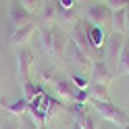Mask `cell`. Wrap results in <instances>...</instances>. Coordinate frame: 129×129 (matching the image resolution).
Instances as JSON below:
<instances>
[{
	"instance_id": "1",
	"label": "cell",
	"mask_w": 129,
	"mask_h": 129,
	"mask_svg": "<svg viewBox=\"0 0 129 129\" xmlns=\"http://www.w3.org/2000/svg\"><path fill=\"white\" fill-rule=\"evenodd\" d=\"M40 34V46L46 54V58H50L54 62H60L67 52V36L58 25H42L38 29Z\"/></svg>"
},
{
	"instance_id": "2",
	"label": "cell",
	"mask_w": 129,
	"mask_h": 129,
	"mask_svg": "<svg viewBox=\"0 0 129 129\" xmlns=\"http://www.w3.org/2000/svg\"><path fill=\"white\" fill-rule=\"evenodd\" d=\"M64 56H67V62L73 67L75 73H81V75H90V69H92V64H94V56L92 54H87L83 52L79 46H75L73 42H67V52H64Z\"/></svg>"
},
{
	"instance_id": "3",
	"label": "cell",
	"mask_w": 129,
	"mask_h": 129,
	"mask_svg": "<svg viewBox=\"0 0 129 129\" xmlns=\"http://www.w3.org/2000/svg\"><path fill=\"white\" fill-rule=\"evenodd\" d=\"M127 42V38L123 34H115V31H110V34L106 36V40H104V62L108 64V67L117 73V67H119V56L121 52H123V46Z\"/></svg>"
},
{
	"instance_id": "4",
	"label": "cell",
	"mask_w": 129,
	"mask_h": 129,
	"mask_svg": "<svg viewBox=\"0 0 129 129\" xmlns=\"http://www.w3.org/2000/svg\"><path fill=\"white\" fill-rule=\"evenodd\" d=\"M85 21L90 25H96L100 29H110V21H112V11L108 9L104 2H90L85 4Z\"/></svg>"
},
{
	"instance_id": "5",
	"label": "cell",
	"mask_w": 129,
	"mask_h": 129,
	"mask_svg": "<svg viewBox=\"0 0 129 129\" xmlns=\"http://www.w3.org/2000/svg\"><path fill=\"white\" fill-rule=\"evenodd\" d=\"M90 104L94 106L96 115H98L100 119L108 121V123L117 125V127H125L129 123V117L125 115L123 110H121L119 106H115L112 102H98V100H90Z\"/></svg>"
},
{
	"instance_id": "6",
	"label": "cell",
	"mask_w": 129,
	"mask_h": 129,
	"mask_svg": "<svg viewBox=\"0 0 129 129\" xmlns=\"http://www.w3.org/2000/svg\"><path fill=\"white\" fill-rule=\"evenodd\" d=\"M31 71H34V52L29 46H21L17 52V75L21 83L31 81Z\"/></svg>"
},
{
	"instance_id": "7",
	"label": "cell",
	"mask_w": 129,
	"mask_h": 129,
	"mask_svg": "<svg viewBox=\"0 0 129 129\" xmlns=\"http://www.w3.org/2000/svg\"><path fill=\"white\" fill-rule=\"evenodd\" d=\"M71 42H73L75 46H79L83 52H87V54H92L94 56V48H92V44H90V38H87V29H85V21L83 19H79L73 27H71Z\"/></svg>"
},
{
	"instance_id": "8",
	"label": "cell",
	"mask_w": 129,
	"mask_h": 129,
	"mask_svg": "<svg viewBox=\"0 0 129 129\" xmlns=\"http://www.w3.org/2000/svg\"><path fill=\"white\" fill-rule=\"evenodd\" d=\"M87 77H90V81H92V83L110 85L112 77H115V71H112L104 60H98V58H96L94 64H92V69H90V75H87Z\"/></svg>"
},
{
	"instance_id": "9",
	"label": "cell",
	"mask_w": 129,
	"mask_h": 129,
	"mask_svg": "<svg viewBox=\"0 0 129 129\" xmlns=\"http://www.w3.org/2000/svg\"><path fill=\"white\" fill-rule=\"evenodd\" d=\"M9 19L13 23V29H19V27H25L29 23H34V15H29L19 2H13L11 11H9Z\"/></svg>"
},
{
	"instance_id": "10",
	"label": "cell",
	"mask_w": 129,
	"mask_h": 129,
	"mask_svg": "<svg viewBox=\"0 0 129 129\" xmlns=\"http://www.w3.org/2000/svg\"><path fill=\"white\" fill-rule=\"evenodd\" d=\"M56 21H58V2L46 0L42 11H40V23L42 25H56Z\"/></svg>"
},
{
	"instance_id": "11",
	"label": "cell",
	"mask_w": 129,
	"mask_h": 129,
	"mask_svg": "<svg viewBox=\"0 0 129 129\" xmlns=\"http://www.w3.org/2000/svg\"><path fill=\"white\" fill-rule=\"evenodd\" d=\"M36 29H38L36 23H29V25H25V27L13 29V34H11V46H19V48L25 46L31 40V36L36 34Z\"/></svg>"
},
{
	"instance_id": "12",
	"label": "cell",
	"mask_w": 129,
	"mask_h": 129,
	"mask_svg": "<svg viewBox=\"0 0 129 129\" xmlns=\"http://www.w3.org/2000/svg\"><path fill=\"white\" fill-rule=\"evenodd\" d=\"M2 106H4V110L9 112V115H13V117H23V115H27V110H29V102L21 96V98L4 100Z\"/></svg>"
},
{
	"instance_id": "13",
	"label": "cell",
	"mask_w": 129,
	"mask_h": 129,
	"mask_svg": "<svg viewBox=\"0 0 129 129\" xmlns=\"http://www.w3.org/2000/svg\"><path fill=\"white\" fill-rule=\"evenodd\" d=\"M87 98L90 100H98V102H110V90L108 85L102 83H92L87 85Z\"/></svg>"
},
{
	"instance_id": "14",
	"label": "cell",
	"mask_w": 129,
	"mask_h": 129,
	"mask_svg": "<svg viewBox=\"0 0 129 129\" xmlns=\"http://www.w3.org/2000/svg\"><path fill=\"white\" fill-rule=\"evenodd\" d=\"M85 29H87V38H90V44L94 50H100V48L104 46V40H106V36H104V29L96 27V25H90V23L85 21Z\"/></svg>"
},
{
	"instance_id": "15",
	"label": "cell",
	"mask_w": 129,
	"mask_h": 129,
	"mask_svg": "<svg viewBox=\"0 0 129 129\" xmlns=\"http://www.w3.org/2000/svg\"><path fill=\"white\" fill-rule=\"evenodd\" d=\"M27 115H29V123L34 125L36 129H44L46 127V115H44V110H40L36 106V104H29Z\"/></svg>"
},
{
	"instance_id": "16",
	"label": "cell",
	"mask_w": 129,
	"mask_h": 129,
	"mask_svg": "<svg viewBox=\"0 0 129 129\" xmlns=\"http://www.w3.org/2000/svg\"><path fill=\"white\" fill-rule=\"evenodd\" d=\"M110 29L115 31V34H123V36H125V9H121V11H115V13H112ZM125 38H127V36H125Z\"/></svg>"
},
{
	"instance_id": "17",
	"label": "cell",
	"mask_w": 129,
	"mask_h": 129,
	"mask_svg": "<svg viewBox=\"0 0 129 129\" xmlns=\"http://www.w3.org/2000/svg\"><path fill=\"white\" fill-rule=\"evenodd\" d=\"M58 21L62 25H67V27H73L79 21V17H77L75 9H58Z\"/></svg>"
},
{
	"instance_id": "18",
	"label": "cell",
	"mask_w": 129,
	"mask_h": 129,
	"mask_svg": "<svg viewBox=\"0 0 129 129\" xmlns=\"http://www.w3.org/2000/svg\"><path fill=\"white\" fill-rule=\"evenodd\" d=\"M117 73L119 75H129V38L123 46V52L119 56V67H117Z\"/></svg>"
},
{
	"instance_id": "19",
	"label": "cell",
	"mask_w": 129,
	"mask_h": 129,
	"mask_svg": "<svg viewBox=\"0 0 129 129\" xmlns=\"http://www.w3.org/2000/svg\"><path fill=\"white\" fill-rule=\"evenodd\" d=\"M21 92H23V98L27 102H34L38 98V94L42 92V87H38L34 81H25V83H21Z\"/></svg>"
},
{
	"instance_id": "20",
	"label": "cell",
	"mask_w": 129,
	"mask_h": 129,
	"mask_svg": "<svg viewBox=\"0 0 129 129\" xmlns=\"http://www.w3.org/2000/svg\"><path fill=\"white\" fill-rule=\"evenodd\" d=\"M44 2H46V0H19V4H21L29 15L40 13V11H42V6H44Z\"/></svg>"
},
{
	"instance_id": "21",
	"label": "cell",
	"mask_w": 129,
	"mask_h": 129,
	"mask_svg": "<svg viewBox=\"0 0 129 129\" xmlns=\"http://www.w3.org/2000/svg\"><path fill=\"white\" fill-rule=\"evenodd\" d=\"M79 125H81V129H98V115L87 110L85 117L79 121Z\"/></svg>"
},
{
	"instance_id": "22",
	"label": "cell",
	"mask_w": 129,
	"mask_h": 129,
	"mask_svg": "<svg viewBox=\"0 0 129 129\" xmlns=\"http://www.w3.org/2000/svg\"><path fill=\"white\" fill-rule=\"evenodd\" d=\"M71 81L77 90H87V85H90V77L87 75H81V73H73L71 75Z\"/></svg>"
},
{
	"instance_id": "23",
	"label": "cell",
	"mask_w": 129,
	"mask_h": 129,
	"mask_svg": "<svg viewBox=\"0 0 129 129\" xmlns=\"http://www.w3.org/2000/svg\"><path fill=\"white\" fill-rule=\"evenodd\" d=\"M0 129H21V123H19V117H9L4 121H0Z\"/></svg>"
},
{
	"instance_id": "24",
	"label": "cell",
	"mask_w": 129,
	"mask_h": 129,
	"mask_svg": "<svg viewBox=\"0 0 129 129\" xmlns=\"http://www.w3.org/2000/svg\"><path fill=\"white\" fill-rule=\"evenodd\" d=\"M108 6V9L115 13V11H121V9H125V6L129 4V0H106V2H104Z\"/></svg>"
},
{
	"instance_id": "25",
	"label": "cell",
	"mask_w": 129,
	"mask_h": 129,
	"mask_svg": "<svg viewBox=\"0 0 129 129\" xmlns=\"http://www.w3.org/2000/svg\"><path fill=\"white\" fill-rule=\"evenodd\" d=\"M58 9H75V0H56Z\"/></svg>"
},
{
	"instance_id": "26",
	"label": "cell",
	"mask_w": 129,
	"mask_h": 129,
	"mask_svg": "<svg viewBox=\"0 0 129 129\" xmlns=\"http://www.w3.org/2000/svg\"><path fill=\"white\" fill-rule=\"evenodd\" d=\"M125 36L129 38V4L125 6Z\"/></svg>"
},
{
	"instance_id": "27",
	"label": "cell",
	"mask_w": 129,
	"mask_h": 129,
	"mask_svg": "<svg viewBox=\"0 0 129 129\" xmlns=\"http://www.w3.org/2000/svg\"><path fill=\"white\" fill-rule=\"evenodd\" d=\"M21 129H36V127H34V125H31V123H27V125H23Z\"/></svg>"
},
{
	"instance_id": "28",
	"label": "cell",
	"mask_w": 129,
	"mask_h": 129,
	"mask_svg": "<svg viewBox=\"0 0 129 129\" xmlns=\"http://www.w3.org/2000/svg\"><path fill=\"white\" fill-rule=\"evenodd\" d=\"M71 129H81V125H79V123H75V121H73V127H71Z\"/></svg>"
},
{
	"instance_id": "29",
	"label": "cell",
	"mask_w": 129,
	"mask_h": 129,
	"mask_svg": "<svg viewBox=\"0 0 129 129\" xmlns=\"http://www.w3.org/2000/svg\"><path fill=\"white\" fill-rule=\"evenodd\" d=\"M81 2H83V4H90V2H94V0H81Z\"/></svg>"
},
{
	"instance_id": "30",
	"label": "cell",
	"mask_w": 129,
	"mask_h": 129,
	"mask_svg": "<svg viewBox=\"0 0 129 129\" xmlns=\"http://www.w3.org/2000/svg\"><path fill=\"white\" fill-rule=\"evenodd\" d=\"M121 129H129V123H127V125H125V127H121Z\"/></svg>"
},
{
	"instance_id": "31",
	"label": "cell",
	"mask_w": 129,
	"mask_h": 129,
	"mask_svg": "<svg viewBox=\"0 0 129 129\" xmlns=\"http://www.w3.org/2000/svg\"><path fill=\"white\" fill-rule=\"evenodd\" d=\"M96 2H106V0H96Z\"/></svg>"
}]
</instances>
